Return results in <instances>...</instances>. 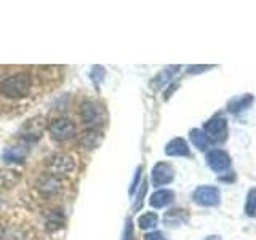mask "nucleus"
<instances>
[{"label": "nucleus", "instance_id": "nucleus-21", "mask_svg": "<svg viewBox=\"0 0 256 240\" xmlns=\"http://www.w3.org/2000/svg\"><path fill=\"white\" fill-rule=\"evenodd\" d=\"M245 214L250 216V218H256V188H252L246 194Z\"/></svg>", "mask_w": 256, "mask_h": 240}, {"label": "nucleus", "instance_id": "nucleus-7", "mask_svg": "<svg viewBox=\"0 0 256 240\" xmlns=\"http://www.w3.org/2000/svg\"><path fill=\"white\" fill-rule=\"evenodd\" d=\"M206 164L214 173H224V172H229V168L232 165V160H230V156L226 150L213 149L206 154Z\"/></svg>", "mask_w": 256, "mask_h": 240}, {"label": "nucleus", "instance_id": "nucleus-4", "mask_svg": "<svg viewBox=\"0 0 256 240\" xmlns=\"http://www.w3.org/2000/svg\"><path fill=\"white\" fill-rule=\"evenodd\" d=\"M48 168H50V173L54 176L70 174L76 170V160L66 152H58V154H53L48 158Z\"/></svg>", "mask_w": 256, "mask_h": 240}, {"label": "nucleus", "instance_id": "nucleus-2", "mask_svg": "<svg viewBox=\"0 0 256 240\" xmlns=\"http://www.w3.org/2000/svg\"><path fill=\"white\" fill-rule=\"evenodd\" d=\"M202 132L210 142H224L228 140V120L222 116H214L204 124Z\"/></svg>", "mask_w": 256, "mask_h": 240}, {"label": "nucleus", "instance_id": "nucleus-14", "mask_svg": "<svg viewBox=\"0 0 256 240\" xmlns=\"http://www.w3.org/2000/svg\"><path fill=\"white\" fill-rule=\"evenodd\" d=\"M181 68L180 66H172V68H166V69H164L160 74H157L154 78H152V88L154 90H160L162 86H165V85H168L172 82V78L178 74V70H180Z\"/></svg>", "mask_w": 256, "mask_h": 240}, {"label": "nucleus", "instance_id": "nucleus-10", "mask_svg": "<svg viewBox=\"0 0 256 240\" xmlns=\"http://www.w3.org/2000/svg\"><path fill=\"white\" fill-rule=\"evenodd\" d=\"M28 154H29L28 144H16V146H10L4 150L2 160L6 164H21L26 160Z\"/></svg>", "mask_w": 256, "mask_h": 240}, {"label": "nucleus", "instance_id": "nucleus-16", "mask_svg": "<svg viewBox=\"0 0 256 240\" xmlns=\"http://www.w3.org/2000/svg\"><path fill=\"white\" fill-rule=\"evenodd\" d=\"M188 218H189V214L186 210H182V208H173V210L165 213L164 221L166 226L174 228V226H181V224H184L188 221Z\"/></svg>", "mask_w": 256, "mask_h": 240}, {"label": "nucleus", "instance_id": "nucleus-8", "mask_svg": "<svg viewBox=\"0 0 256 240\" xmlns=\"http://www.w3.org/2000/svg\"><path fill=\"white\" fill-rule=\"evenodd\" d=\"M150 180H152V184H154L156 188L166 186V184H170L174 180V170L172 168L170 164L158 162L154 165V168H152Z\"/></svg>", "mask_w": 256, "mask_h": 240}, {"label": "nucleus", "instance_id": "nucleus-12", "mask_svg": "<svg viewBox=\"0 0 256 240\" xmlns=\"http://www.w3.org/2000/svg\"><path fill=\"white\" fill-rule=\"evenodd\" d=\"M165 154L170 157H190V149L182 138H174L165 146Z\"/></svg>", "mask_w": 256, "mask_h": 240}, {"label": "nucleus", "instance_id": "nucleus-9", "mask_svg": "<svg viewBox=\"0 0 256 240\" xmlns=\"http://www.w3.org/2000/svg\"><path fill=\"white\" fill-rule=\"evenodd\" d=\"M80 118L85 125H94V124H100L102 120V110L96 102L93 101H85L82 102L80 106Z\"/></svg>", "mask_w": 256, "mask_h": 240}, {"label": "nucleus", "instance_id": "nucleus-1", "mask_svg": "<svg viewBox=\"0 0 256 240\" xmlns=\"http://www.w3.org/2000/svg\"><path fill=\"white\" fill-rule=\"evenodd\" d=\"M32 77L28 72H18L0 82V93L8 100H22L30 93Z\"/></svg>", "mask_w": 256, "mask_h": 240}, {"label": "nucleus", "instance_id": "nucleus-22", "mask_svg": "<svg viewBox=\"0 0 256 240\" xmlns=\"http://www.w3.org/2000/svg\"><path fill=\"white\" fill-rule=\"evenodd\" d=\"M146 190H148V182L144 181V182L141 184V189H140L138 196H136V200H134V204H133L134 210H140V208L142 206V200H144V196H146Z\"/></svg>", "mask_w": 256, "mask_h": 240}, {"label": "nucleus", "instance_id": "nucleus-5", "mask_svg": "<svg viewBox=\"0 0 256 240\" xmlns=\"http://www.w3.org/2000/svg\"><path fill=\"white\" fill-rule=\"evenodd\" d=\"M221 192L216 186H198L194 194H192V200L198 206H216L220 204Z\"/></svg>", "mask_w": 256, "mask_h": 240}, {"label": "nucleus", "instance_id": "nucleus-11", "mask_svg": "<svg viewBox=\"0 0 256 240\" xmlns=\"http://www.w3.org/2000/svg\"><path fill=\"white\" fill-rule=\"evenodd\" d=\"M101 142H102V133L100 130H96V128H88V130L78 134V144L88 150L96 149Z\"/></svg>", "mask_w": 256, "mask_h": 240}, {"label": "nucleus", "instance_id": "nucleus-6", "mask_svg": "<svg viewBox=\"0 0 256 240\" xmlns=\"http://www.w3.org/2000/svg\"><path fill=\"white\" fill-rule=\"evenodd\" d=\"M36 189L44 197H54V196H58L61 192L62 184H61L58 176H54L52 173H44V174H40L37 178Z\"/></svg>", "mask_w": 256, "mask_h": 240}, {"label": "nucleus", "instance_id": "nucleus-15", "mask_svg": "<svg viewBox=\"0 0 256 240\" xmlns=\"http://www.w3.org/2000/svg\"><path fill=\"white\" fill-rule=\"evenodd\" d=\"M253 102V96L252 94H242V96H236L228 102V112L230 114H238L245 109H248Z\"/></svg>", "mask_w": 256, "mask_h": 240}, {"label": "nucleus", "instance_id": "nucleus-17", "mask_svg": "<svg viewBox=\"0 0 256 240\" xmlns=\"http://www.w3.org/2000/svg\"><path fill=\"white\" fill-rule=\"evenodd\" d=\"M64 221H66V218H64V213L61 210H53L50 214L46 216V221H45V229L48 232H54L58 230L64 226Z\"/></svg>", "mask_w": 256, "mask_h": 240}, {"label": "nucleus", "instance_id": "nucleus-24", "mask_svg": "<svg viewBox=\"0 0 256 240\" xmlns=\"http://www.w3.org/2000/svg\"><path fill=\"white\" fill-rule=\"evenodd\" d=\"M144 240H166V238L164 237L162 232L154 230V232H149V234L144 236Z\"/></svg>", "mask_w": 256, "mask_h": 240}, {"label": "nucleus", "instance_id": "nucleus-13", "mask_svg": "<svg viewBox=\"0 0 256 240\" xmlns=\"http://www.w3.org/2000/svg\"><path fill=\"white\" fill-rule=\"evenodd\" d=\"M174 200V192L170 189H158L150 196L149 204L152 208H165Z\"/></svg>", "mask_w": 256, "mask_h": 240}, {"label": "nucleus", "instance_id": "nucleus-3", "mask_svg": "<svg viewBox=\"0 0 256 240\" xmlns=\"http://www.w3.org/2000/svg\"><path fill=\"white\" fill-rule=\"evenodd\" d=\"M48 132L56 141H68L76 136V124L70 118L60 117L52 120L50 125H48Z\"/></svg>", "mask_w": 256, "mask_h": 240}, {"label": "nucleus", "instance_id": "nucleus-26", "mask_svg": "<svg viewBox=\"0 0 256 240\" xmlns=\"http://www.w3.org/2000/svg\"><path fill=\"white\" fill-rule=\"evenodd\" d=\"M4 234H5V229H4V226H0V238L4 237Z\"/></svg>", "mask_w": 256, "mask_h": 240}, {"label": "nucleus", "instance_id": "nucleus-23", "mask_svg": "<svg viewBox=\"0 0 256 240\" xmlns=\"http://www.w3.org/2000/svg\"><path fill=\"white\" fill-rule=\"evenodd\" d=\"M122 240H134V229H133V221L128 218L126 226L124 229V238Z\"/></svg>", "mask_w": 256, "mask_h": 240}, {"label": "nucleus", "instance_id": "nucleus-25", "mask_svg": "<svg viewBox=\"0 0 256 240\" xmlns=\"http://www.w3.org/2000/svg\"><path fill=\"white\" fill-rule=\"evenodd\" d=\"M141 170H142V168H141V166H138V170H136V176H134L133 186H132V189H130V192H132V194H133V192H134V189H136V188H138V186H136V184H138V181H140V176H141Z\"/></svg>", "mask_w": 256, "mask_h": 240}, {"label": "nucleus", "instance_id": "nucleus-19", "mask_svg": "<svg viewBox=\"0 0 256 240\" xmlns=\"http://www.w3.org/2000/svg\"><path fill=\"white\" fill-rule=\"evenodd\" d=\"M20 181V174L14 170H0V186L13 188Z\"/></svg>", "mask_w": 256, "mask_h": 240}, {"label": "nucleus", "instance_id": "nucleus-20", "mask_svg": "<svg viewBox=\"0 0 256 240\" xmlns=\"http://www.w3.org/2000/svg\"><path fill=\"white\" fill-rule=\"evenodd\" d=\"M157 224H158V216L154 212L144 213V214H141L140 218H138V226L141 229H144V230H146V229H154Z\"/></svg>", "mask_w": 256, "mask_h": 240}, {"label": "nucleus", "instance_id": "nucleus-18", "mask_svg": "<svg viewBox=\"0 0 256 240\" xmlns=\"http://www.w3.org/2000/svg\"><path fill=\"white\" fill-rule=\"evenodd\" d=\"M189 138L198 150H208V148H210V144H212L210 140L206 138V134L202 130H198V128H194V130L189 132Z\"/></svg>", "mask_w": 256, "mask_h": 240}]
</instances>
